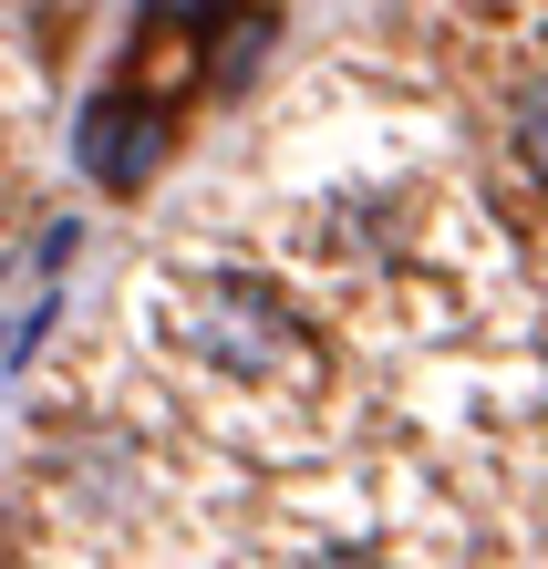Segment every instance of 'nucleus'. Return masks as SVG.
<instances>
[{"mask_svg":"<svg viewBox=\"0 0 548 569\" xmlns=\"http://www.w3.org/2000/svg\"><path fill=\"white\" fill-rule=\"evenodd\" d=\"M187 342L218 362V373H269L280 352H300V331H290V311L269 300L259 280H238V270H208L187 290Z\"/></svg>","mask_w":548,"mask_h":569,"instance_id":"f257e3e1","label":"nucleus"},{"mask_svg":"<svg viewBox=\"0 0 548 569\" xmlns=\"http://www.w3.org/2000/svg\"><path fill=\"white\" fill-rule=\"evenodd\" d=\"M166 146H177V104H156V93H93L83 104V124H73V166L93 187H146L156 166H166Z\"/></svg>","mask_w":548,"mask_h":569,"instance_id":"f03ea898","label":"nucleus"},{"mask_svg":"<svg viewBox=\"0 0 548 569\" xmlns=\"http://www.w3.org/2000/svg\"><path fill=\"white\" fill-rule=\"evenodd\" d=\"M507 146H518V166H528V177L548 187V73L518 93V114H507Z\"/></svg>","mask_w":548,"mask_h":569,"instance_id":"7ed1b4c3","label":"nucleus"},{"mask_svg":"<svg viewBox=\"0 0 548 569\" xmlns=\"http://www.w3.org/2000/svg\"><path fill=\"white\" fill-rule=\"evenodd\" d=\"M300 569H393L383 549H321V559H300Z\"/></svg>","mask_w":548,"mask_h":569,"instance_id":"20e7f679","label":"nucleus"}]
</instances>
